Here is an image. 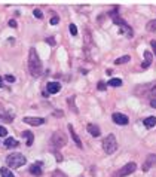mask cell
Listing matches in <instances>:
<instances>
[{
    "label": "cell",
    "mask_w": 156,
    "mask_h": 177,
    "mask_svg": "<svg viewBox=\"0 0 156 177\" xmlns=\"http://www.w3.org/2000/svg\"><path fill=\"white\" fill-rule=\"evenodd\" d=\"M28 71L33 77H39L43 71V66L40 63V58H39L36 48H31L28 51Z\"/></svg>",
    "instance_id": "6da1fadb"
},
{
    "label": "cell",
    "mask_w": 156,
    "mask_h": 177,
    "mask_svg": "<svg viewBox=\"0 0 156 177\" xmlns=\"http://www.w3.org/2000/svg\"><path fill=\"white\" fill-rule=\"evenodd\" d=\"M27 162V158L23 155V153H11L8 158H6V165L9 168H18V167H23L26 165Z\"/></svg>",
    "instance_id": "7a4b0ae2"
},
{
    "label": "cell",
    "mask_w": 156,
    "mask_h": 177,
    "mask_svg": "<svg viewBox=\"0 0 156 177\" xmlns=\"http://www.w3.org/2000/svg\"><path fill=\"white\" fill-rule=\"evenodd\" d=\"M103 149L107 155H112L116 152L117 149V141H116V135L114 134H109L104 140H103Z\"/></svg>",
    "instance_id": "3957f363"
},
{
    "label": "cell",
    "mask_w": 156,
    "mask_h": 177,
    "mask_svg": "<svg viewBox=\"0 0 156 177\" xmlns=\"http://www.w3.org/2000/svg\"><path fill=\"white\" fill-rule=\"evenodd\" d=\"M135 170H137V164H135V162H128V164L123 165L120 170H117V171L113 174V177H126V176L132 174Z\"/></svg>",
    "instance_id": "277c9868"
},
{
    "label": "cell",
    "mask_w": 156,
    "mask_h": 177,
    "mask_svg": "<svg viewBox=\"0 0 156 177\" xmlns=\"http://www.w3.org/2000/svg\"><path fill=\"white\" fill-rule=\"evenodd\" d=\"M51 143H52V146H54V147H57V149H61L63 146H66L67 140H66L64 134H61L60 131H57V133H54V134H52Z\"/></svg>",
    "instance_id": "5b68a950"
},
{
    "label": "cell",
    "mask_w": 156,
    "mask_h": 177,
    "mask_svg": "<svg viewBox=\"0 0 156 177\" xmlns=\"http://www.w3.org/2000/svg\"><path fill=\"white\" fill-rule=\"evenodd\" d=\"M155 164H156V153H150V155H147V158H146V161H144L141 170H143L144 173H147Z\"/></svg>",
    "instance_id": "8992f818"
},
{
    "label": "cell",
    "mask_w": 156,
    "mask_h": 177,
    "mask_svg": "<svg viewBox=\"0 0 156 177\" xmlns=\"http://www.w3.org/2000/svg\"><path fill=\"white\" fill-rule=\"evenodd\" d=\"M112 119H113V122H114V124H117V125H126V124L129 122L128 116H126V115H123V113H113Z\"/></svg>",
    "instance_id": "52a82bcc"
},
{
    "label": "cell",
    "mask_w": 156,
    "mask_h": 177,
    "mask_svg": "<svg viewBox=\"0 0 156 177\" xmlns=\"http://www.w3.org/2000/svg\"><path fill=\"white\" fill-rule=\"evenodd\" d=\"M46 91L48 94H57L61 91V85L58 82H48L46 83Z\"/></svg>",
    "instance_id": "ba28073f"
},
{
    "label": "cell",
    "mask_w": 156,
    "mask_h": 177,
    "mask_svg": "<svg viewBox=\"0 0 156 177\" xmlns=\"http://www.w3.org/2000/svg\"><path fill=\"white\" fill-rule=\"evenodd\" d=\"M23 121H24L26 124H28V125H33V127H39V125H42V124L46 122L43 118H30V116L24 118Z\"/></svg>",
    "instance_id": "9c48e42d"
},
{
    "label": "cell",
    "mask_w": 156,
    "mask_h": 177,
    "mask_svg": "<svg viewBox=\"0 0 156 177\" xmlns=\"http://www.w3.org/2000/svg\"><path fill=\"white\" fill-rule=\"evenodd\" d=\"M119 31H120L123 36H126V37H132V36H134V33H132V28H131V27H129L126 23H125L123 25H120V27H119Z\"/></svg>",
    "instance_id": "30bf717a"
},
{
    "label": "cell",
    "mask_w": 156,
    "mask_h": 177,
    "mask_svg": "<svg viewBox=\"0 0 156 177\" xmlns=\"http://www.w3.org/2000/svg\"><path fill=\"white\" fill-rule=\"evenodd\" d=\"M69 131H70V134H71V138L74 140L76 146H77V147H82V141H80V138H79V135H77V133L74 131V128H73V125H71V124L69 125Z\"/></svg>",
    "instance_id": "8fae6325"
},
{
    "label": "cell",
    "mask_w": 156,
    "mask_h": 177,
    "mask_svg": "<svg viewBox=\"0 0 156 177\" xmlns=\"http://www.w3.org/2000/svg\"><path fill=\"white\" fill-rule=\"evenodd\" d=\"M150 64H152V52L150 51H144V61H143L141 67L147 68V67H150Z\"/></svg>",
    "instance_id": "7c38bea8"
},
{
    "label": "cell",
    "mask_w": 156,
    "mask_h": 177,
    "mask_svg": "<svg viewBox=\"0 0 156 177\" xmlns=\"http://www.w3.org/2000/svg\"><path fill=\"white\" fill-rule=\"evenodd\" d=\"M86 130H88V133H89L91 135H94V137H98V135L101 134L100 128H98L97 125H94V124H89V125L86 127Z\"/></svg>",
    "instance_id": "4fadbf2b"
},
{
    "label": "cell",
    "mask_w": 156,
    "mask_h": 177,
    "mask_svg": "<svg viewBox=\"0 0 156 177\" xmlns=\"http://www.w3.org/2000/svg\"><path fill=\"white\" fill-rule=\"evenodd\" d=\"M21 135L27 140V141H26L27 146H31V144H33V141H34V135H33V133H30V131H24Z\"/></svg>",
    "instance_id": "5bb4252c"
},
{
    "label": "cell",
    "mask_w": 156,
    "mask_h": 177,
    "mask_svg": "<svg viewBox=\"0 0 156 177\" xmlns=\"http://www.w3.org/2000/svg\"><path fill=\"white\" fill-rule=\"evenodd\" d=\"M143 124H144L146 128H153V127L156 125V116H149V118H146Z\"/></svg>",
    "instance_id": "9a60e30c"
},
{
    "label": "cell",
    "mask_w": 156,
    "mask_h": 177,
    "mask_svg": "<svg viewBox=\"0 0 156 177\" xmlns=\"http://www.w3.org/2000/svg\"><path fill=\"white\" fill-rule=\"evenodd\" d=\"M30 173L33 174V176H42V170H40V165L39 164H36V165H31L30 167Z\"/></svg>",
    "instance_id": "2e32d148"
},
{
    "label": "cell",
    "mask_w": 156,
    "mask_h": 177,
    "mask_svg": "<svg viewBox=\"0 0 156 177\" xmlns=\"http://www.w3.org/2000/svg\"><path fill=\"white\" fill-rule=\"evenodd\" d=\"M18 144H20V143H18L15 138H12V137H9V138L5 140V146H6V147H17Z\"/></svg>",
    "instance_id": "e0dca14e"
},
{
    "label": "cell",
    "mask_w": 156,
    "mask_h": 177,
    "mask_svg": "<svg viewBox=\"0 0 156 177\" xmlns=\"http://www.w3.org/2000/svg\"><path fill=\"white\" fill-rule=\"evenodd\" d=\"M0 174H2V177H15V176L12 174V171H11L9 168H6V167L0 168Z\"/></svg>",
    "instance_id": "ac0fdd59"
},
{
    "label": "cell",
    "mask_w": 156,
    "mask_h": 177,
    "mask_svg": "<svg viewBox=\"0 0 156 177\" xmlns=\"http://www.w3.org/2000/svg\"><path fill=\"white\" fill-rule=\"evenodd\" d=\"M129 60H131L129 55H123V57H120V58H116V60H114V64H125V63H128Z\"/></svg>",
    "instance_id": "d6986e66"
},
{
    "label": "cell",
    "mask_w": 156,
    "mask_h": 177,
    "mask_svg": "<svg viewBox=\"0 0 156 177\" xmlns=\"http://www.w3.org/2000/svg\"><path fill=\"white\" fill-rule=\"evenodd\" d=\"M109 85H110V86H114V88H119V86H122V80H120V79L113 77V79H110V80H109Z\"/></svg>",
    "instance_id": "ffe728a7"
},
{
    "label": "cell",
    "mask_w": 156,
    "mask_h": 177,
    "mask_svg": "<svg viewBox=\"0 0 156 177\" xmlns=\"http://www.w3.org/2000/svg\"><path fill=\"white\" fill-rule=\"evenodd\" d=\"M146 28L147 31H156V20H152L146 24Z\"/></svg>",
    "instance_id": "44dd1931"
},
{
    "label": "cell",
    "mask_w": 156,
    "mask_h": 177,
    "mask_svg": "<svg viewBox=\"0 0 156 177\" xmlns=\"http://www.w3.org/2000/svg\"><path fill=\"white\" fill-rule=\"evenodd\" d=\"M67 104H70V106H71V109H73V112H74V113L77 112V110H76V107H74V97H70V98L67 100Z\"/></svg>",
    "instance_id": "7402d4cb"
},
{
    "label": "cell",
    "mask_w": 156,
    "mask_h": 177,
    "mask_svg": "<svg viewBox=\"0 0 156 177\" xmlns=\"http://www.w3.org/2000/svg\"><path fill=\"white\" fill-rule=\"evenodd\" d=\"M70 33H71V36H76V34H77V27H76L74 24H70Z\"/></svg>",
    "instance_id": "603a6c76"
},
{
    "label": "cell",
    "mask_w": 156,
    "mask_h": 177,
    "mask_svg": "<svg viewBox=\"0 0 156 177\" xmlns=\"http://www.w3.org/2000/svg\"><path fill=\"white\" fill-rule=\"evenodd\" d=\"M8 135V130L5 127H0V137H6Z\"/></svg>",
    "instance_id": "cb8c5ba5"
},
{
    "label": "cell",
    "mask_w": 156,
    "mask_h": 177,
    "mask_svg": "<svg viewBox=\"0 0 156 177\" xmlns=\"http://www.w3.org/2000/svg\"><path fill=\"white\" fill-rule=\"evenodd\" d=\"M33 14H34V17H36V18H39V20H40V18H43V14H42V11H39V9H34V12H33Z\"/></svg>",
    "instance_id": "d4e9b609"
},
{
    "label": "cell",
    "mask_w": 156,
    "mask_h": 177,
    "mask_svg": "<svg viewBox=\"0 0 156 177\" xmlns=\"http://www.w3.org/2000/svg\"><path fill=\"white\" fill-rule=\"evenodd\" d=\"M97 88H98V90H100V91H104V90H106V88H107V86H106V83H104V82H98Z\"/></svg>",
    "instance_id": "484cf974"
},
{
    "label": "cell",
    "mask_w": 156,
    "mask_h": 177,
    "mask_svg": "<svg viewBox=\"0 0 156 177\" xmlns=\"http://www.w3.org/2000/svg\"><path fill=\"white\" fill-rule=\"evenodd\" d=\"M58 23H60V18H58V17H52V18H51V24H52V25H55V24H58Z\"/></svg>",
    "instance_id": "4316f807"
},
{
    "label": "cell",
    "mask_w": 156,
    "mask_h": 177,
    "mask_svg": "<svg viewBox=\"0 0 156 177\" xmlns=\"http://www.w3.org/2000/svg\"><path fill=\"white\" fill-rule=\"evenodd\" d=\"M5 79H6L8 82H15V77H14L12 74H6V76H5Z\"/></svg>",
    "instance_id": "83f0119b"
},
{
    "label": "cell",
    "mask_w": 156,
    "mask_h": 177,
    "mask_svg": "<svg viewBox=\"0 0 156 177\" xmlns=\"http://www.w3.org/2000/svg\"><path fill=\"white\" fill-rule=\"evenodd\" d=\"M9 25H11L12 28H17V21H15V20H9Z\"/></svg>",
    "instance_id": "f1b7e54d"
},
{
    "label": "cell",
    "mask_w": 156,
    "mask_h": 177,
    "mask_svg": "<svg viewBox=\"0 0 156 177\" xmlns=\"http://www.w3.org/2000/svg\"><path fill=\"white\" fill-rule=\"evenodd\" d=\"M152 49H153V54L156 55V40H152Z\"/></svg>",
    "instance_id": "f546056e"
},
{
    "label": "cell",
    "mask_w": 156,
    "mask_h": 177,
    "mask_svg": "<svg viewBox=\"0 0 156 177\" xmlns=\"http://www.w3.org/2000/svg\"><path fill=\"white\" fill-rule=\"evenodd\" d=\"M46 42H48L49 45H55V40H54V37H48V39H46Z\"/></svg>",
    "instance_id": "4dcf8cb0"
},
{
    "label": "cell",
    "mask_w": 156,
    "mask_h": 177,
    "mask_svg": "<svg viewBox=\"0 0 156 177\" xmlns=\"http://www.w3.org/2000/svg\"><path fill=\"white\" fill-rule=\"evenodd\" d=\"M55 159H57L58 162H61V161H63V156H61L60 153H57V152H55Z\"/></svg>",
    "instance_id": "1f68e13d"
},
{
    "label": "cell",
    "mask_w": 156,
    "mask_h": 177,
    "mask_svg": "<svg viewBox=\"0 0 156 177\" xmlns=\"http://www.w3.org/2000/svg\"><path fill=\"white\" fill-rule=\"evenodd\" d=\"M150 106L156 109V98H152V100H150Z\"/></svg>",
    "instance_id": "d6a6232c"
},
{
    "label": "cell",
    "mask_w": 156,
    "mask_h": 177,
    "mask_svg": "<svg viewBox=\"0 0 156 177\" xmlns=\"http://www.w3.org/2000/svg\"><path fill=\"white\" fill-rule=\"evenodd\" d=\"M54 116H63L61 112H54Z\"/></svg>",
    "instance_id": "836d02e7"
},
{
    "label": "cell",
    "mask_w": 156,
    "mask_h": 177,
    "mask_svg": "<svg viewBox=\"0 0 156 177\" xmlns=\"http://www.w3.org/2000/svg\"><path fill=\"white\" fill-rule=\"evenodd\" d=\"M0 86H3V80H2V77H0Z\"/></svg>",
    "instance_id": "e575fe53"
}]
</instances>
